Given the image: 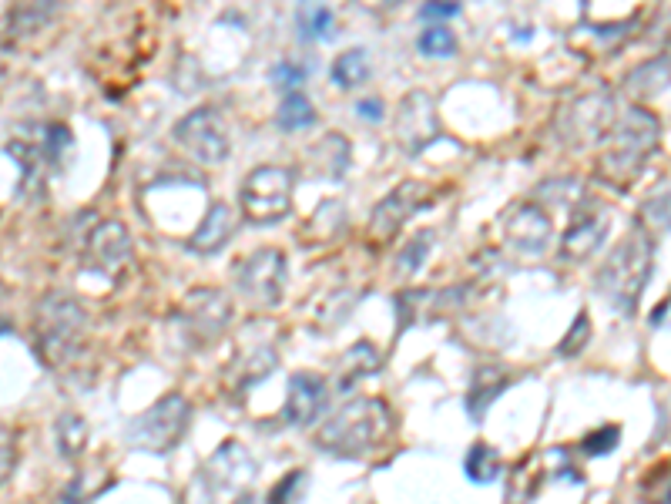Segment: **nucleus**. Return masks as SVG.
<instances>
[{
    "instance_id": "nucleus-25",
    "label": "nucleus",
    "mask_w": 671,
    "mask_h": 504,
    "mask_svg": "<svg viewBox=\"0 0 671 504\" xmlns=\"http://www.w3.org/2000/svg\"><path fill=\"white\" fill-rule=\"evenodd\" d=\"M336 27V17L329 11L326 4H319V0H302L299 14H296V31L302 41H326L329 34H333Z\"/></svg>"
},
{
    "instance_id": "nucleus-40",
    "label": "nucleus",
    "mask_w": 671,
    "mask_h": 504,
    "mask_svg": "<svg viewBox=\"0 0 671 504\" xmlns=\"http://www.w3.org/2000/svg\"><path fill=\"white\" fill-rule=\"evenodd\" d=\"M356 4H363L370 14H386V11H393L400 0H356Z\"/></svg>"
},
{
    "instance_id": "nucleus-13",
    "label": "nucleus",
    "mask_w": 671,
    "mask_h": 504,
    "mask_svg": "<svg viewBox=\"0 0 671 504\" xmlns=\"http://www.w3.org/2000/svg\"><path fill=\"white\" fill-rule=\"evenodd\" d=\"M594 195H584L581 199V209L574 212L571 226L564 229V239H561V252L564 259H588L591 252H598L604 246V236H608V209H601L598 202H591Z\"/></svg>"
},
{
    "instance_id": "nucleus-5",
    "label": "nucleus",
    "mask_w": 671,
    "mask_h": 504,
    "mask_svg": "<svg viewBox=\"0 0 671 504\" xmlns=\"http://www.w3.org/2000/svg\"><path fill=\"white\" fill-rule=\"evenodd\" d=\"M292 192H296V172L282 165H259L245 175L239 189V209L252 226H276L289 219Z\"/></svg>"
},
{
    "instance_id": "nucleus-16",
    "label": "nucleus",
    "mask_w": 671,
    "mask_h": 504,
    "mask_svg": "<svg viewBox=\"0 0 671 504\" xmlns=\"http://www.w3.org/2000/svg\"><path fill=\"white\" fill-rule=\"evenodd\" d=\"M131 252V232L121 222H101L88 239V263L108 276L131 263Z\"/></svg>"
},
{
    "instance_id": "nucleus-21",
    "label": "nucleus",
    "mask_w": 671,
    "mask_h": 504,
    "mask_svg": "<svg viewBox=\"0 0 671 504\" xmlns=\"http://www.w3.org/2000/svg\"><path fill=\"white\" fill-rule=\"evenodd\" d=\"M61 0H14L11 7V31L17 37H37L47 24L58 17Z\"/></svg>"
},
{
    "instance_id": "nucleus-34",
    "label": "nucleus",
    "mask_w": 671,
    "mask_h": 504,
    "mask_svg": "<svg viewBox=\"0 0 671 504\" xmlns=\"http://www.w3.org/2000/svg\"><path fill=\"white\" fill-rule=\"evenodd\" d=\"M588 340H591V320H588V313H578V320L571 323V330H567L557 353H561V357H574V353H581L588 347Z\"/></svg>"
},
{
    "instance_id": "nucleus-7",
    "label": "nucleus",
    "mask_w": 671,
    "mask_h": 504,
    "mask_svg": "<svg viewBox=\"0 0 671 504\" xmlns=\"http://www.w3.org/2000/svg\"><path fill=\"white\" fill-rule=\"evenodd\" d=\"M235 289L255 310H272L286 293L289 259L282 249H255L235 266Z\"/></svg>"
},
{
    "instance_id": "nucleus-33",
    "label": "nucleus",
    "mask_w": 671,
    "mask_h": 504,
    "mask_svg": "<svg viewBox=\"0 0 671 504\" xmlns=\"http://www.w3.org/2000/svg\"><path fill=\"white\" fill-rule=\"evenodd\" d=\"M309 474L306 471H289L276 488L269 491V504H296L302 498V488H306Z\"/></svg>"
},
{
    "instance_id": "nucleus-9",
    "label": "nucleus",
    "mask_w": 671,
    "mask_h": 504,
    "mask_svg": "<svg viewBox=\"0 0 671 504\" xmlns=\"http://www.w3.org/2000/svg\"><path fill=\"white\" fill-rule=\"evenodd\" d=\"M437 185L423 182V179H410V182H400L390 195H383L380 205L373 209L370 216V239L376 246H390V242L400 236L406 219L423 212L427 205L437 202Z\"/></svg>"
},
{
    "instance_id": "nucleus-37",
    "label": "nucleus",
    "mask_w": 671,
    "mask_h": 504,
    "mask_svg": "<svg viewBox=\"0 0 671 504\" xmlns=\"http://www.w3.org/2000/svg\"><path fill=\"white\" fill-rule=\"evenodd\" d=\"M302 81H306V68H296L292 61H282L272 68V84L282 91H299Z\"/></svg>"
},
{
    "instance_id": "nucleus-32",
    "label": "nucleus",
    "mask_w": 671,
    "mask_h": 504,
    "mask_svg": "<svg viewBox=\"0 0 671 504\" xmlns=\"http://www.w3.org/2000/svg\"><path fill=\"white\" fill-rule=\"evenodd\" d=\"M641 501L645 504H671V461L655 464L645 478H641Z\"/></svg>"
},
{
    "instance_id": "nucleus-22",
    "label": "nucleus",
    "mask_w": 671,
    "mask_h": 504,
    "mask_svg": "<svg viewBox=\"0 0 671 504\" xmlns=\"http://www.w3.org/2000/svg\"><path fill=\"white\" fill-rule=\"evenodd\" d=\"M276 370V350L272 347H252L249 353H239L229 370L235 390H249L259 380H266L269 373Z\"/></svg>"
},
{
    "instance_id": "nucleus-24",
    "label": "nucleus",
    "mask_w": 671,
    "mask_h": 504,
    "mask_svg": "<svg viewBox=\"0 0 671 504\" xmlns=\"http://www.w3.org/2000/svg\"><path fill=\"white\" fill-rule=\"evenodd\" d=\"M316 121V105L309 101L306 91H286L279 101V111H276V125L282 132H302V128H309Z\"/></svg>"
},
{
    "instance_id": "nucleus-14",
    "label": "nucleus",
    "mask_w": 671,
    "mask_h": 504,
    "mask_svg": "<svg viewBox=\"0 0 671 504\" xmlns=\"http://www.w3.org/2000/svg\"><path fill=\"white\" fill-rule=\"evenodd\" d=\"M329 404V384L319 373L299 370L289 377V390H286V420L296 427H309L316 424L319 417L326 414Z\"/></svg>"
},
{
    "instance_id": "nucleus-30",
    "label": "nucleus",
    "mask_w": 671,
    "mask_h": 504,
    "mask_svg": "<svg viewBox=\"0 0 671 504\" xmlns=\"http://www.w3.org/2000/svg\"><path fill=\"white\" fill-rule=\"evenodd\" d=\"M58 447L64 457H81L84 447H88V420H84L81 414H61L58 417Z\"/></svg>"
},
{
    "instance_id": "nucleus-23",
    "label": "nucleus",
    "mask_w": 671,
    "mask_h": 504,
    "mask_svg": "<svg viewBox=\"0 0 671 504\" xmlns=\"http://www.w3.org/2000/svg\"><path fill=\"white\" fill-rule=\"evenodd\" d=\"M329 78H333V84L339 91L363 88V84L370 81V58H366V51L363 48H346L343 54H336Z\"/></svg>"
},
{
    "instance_id": "nucleus-8",
    "label": "nucleus",
    "mask_w": 671,
    "mask_h": 504,
    "mask_svg": "<svg viewBox=\"0 0 671 504\" xmlns=\"http://www.w3.org/2000/svg\"><path fill=\"white\" fill-rule=\"evenodd\" d=\"M188 424H192V404L182 394H165L158 404H151L128 431V441L138 451L165 454L182 441Z\"/></svg>"
},
{
    "instance_id": "nucleus-6",
    "label": "nucleus",
    "mask_w": 671,
    "mask_h": 504,
    "mask_svg": "<svg viewBox=\"0 0 671 504\" xmlns=\"http://www.w3.org/2000/svg\"><path fill=\"white\" fill-rule=\"evenodd\" d=\"M232 323V300L219 286H198L178 303L175 326L192 347H212L219 343Z\"/></svg>"
},
{
    "instance_id": "nucleus-4",
    "label": "nucleus",
    "mask_w": 671,
    "mask_h": 504,
    "mask_svg": "<svg viewBox=\"0 0 671 504\" xmlns=\"http://www.w3.org/2000/svg\"><path fill=\"white\" fill-rule=\"evenodd\" d=\"M601 175L614 185H628L648 162V155L658 145V121L645 108H631L618 125L611 128V138L604 142Z\"/></svg>"
},
{
    "instance_id": "nucleus-10",
    "label": "nucleus",
    "mask_w": 671,
    "mask_h": 504,
    "mask_svg": "<svg viewBox=\"0 0 671 504\" xmlns=\"http://www.w3.org/2000/svg\"><path fill=\"white\" fill-rule=\"evenodd\" d=\"M175 145L198 165H222L232 152V138L215 108H195L172 128Z\"/></svg>"
},
{
    "instance_id": "nucleus-29",
    "label": "nucleus",
    "mask_w": 671,
    "mask_h": 504,
    "mask_svg": "<svg viewBox=\"0 0 671 504\" xmlns=\"http://www.w3.org/2000/svg\"><path fill=\"white\" fill-rule=\"evenodd\" d=\"M433 242H437V236H433L430 229H420L417 236H413L406 246L396 252V269H400V276H417L420 269H423V263L430 259V249H433Z\"/></svg>"
},
{
    "instance_id": "nucleus-38",
    "label": "nucleus",
    "mask_w": 671,
    "mask_h": 504,
    "mask_svg": "<svg viewBox=\"0 0 671 504\" xmlns=\"http://www.w3.org/2000/svg\"><path fill=\"white\" fill-rule=\"evenodd\" d=\"M14 461H17V454H14V434L7 431L4 424H0V484L11 478Z\"/></svg>"
},
{
    "instance_id": "nucleus-35",
    "label": "nucleus",
    "mask_w": 671,
    "mask_h": 504,
    "mask_svg": "<svg viewBox=\"0 0 671 504\" xmlns=\"http://www.w3.org/2000/svg\"><path fill=\"white\" fill-rule=\"evenodd\" d=\"M618 437H621V431L614 424H608V427H601V431H591L588 437L581 441V451L588 454V457H598V454H611L614 447H618Z\"/></svg>"
},
{
    "instance_id": "nucleus-41",
    "label": "nucleus",
    "mask_w": 671,
    "mask_h": 504,
    "mask_svg": "<svg viewBox=\"0 0 671 504\" xmlns=\"http://www.w3.org/2000/svg\"><path fill=\"white\" fill-rule=\"evenodd\" d=\"M235 504H252V498H249V494H242V498L235 501Z\"/></svg>"
},
{
    "instance_id": "nucleus-11",
    "label": "nucleus",
    "mask_w": 671,
    "mask_h": 504,
    "mask_svg": "<svg viewBox=\"0 0 671 504\" xmlns=\"http://www.w3.org/2000/svg\"><path fill=\"white\" fill-rule=\"evenodd\" d=\"M554 219L541 202H517L504 216V239L517 256L541 259L551 246Z\"/></svg>"
},
{
    "instance_id": "nucleus-3",
    "label": "nucleus",
    "mask_w": 671,
    "mask_h": 504,
    "mask_svg": "<svg viewBox=\"0 0 671 504\" xmlns=\"http://www.w3.org/2000/svg\"><path fill=\"white\" fill-rule=\"evenodd\" d=\"M34 336H37V357L47 367H64L78 360L88 340V313L68 293H51L37 303L34 310Z\"/></svg>"
},
{
    "instance_id": "nucleus-17",
    "label": "nucleus",
    "mask_w": 671,
    "mask_h": 504,
    "mask_svg": "<svg viewBox=\"0 0 671 504\" xmlns=\"http://www.w3.org/2000/svg\"><path fill=\"white\" fill-rule=\"evenodd\" d=\"M235 222H239V216H235L229 202H212L202 222L195 226V232L188 236V249H192L195 256H215V252H222L235 236Z\"/></svg>"
},
{
    "instance_id": "nucleus-27",
    "label": "nucleus",
    "mask_w": 671,
    "mask_h": 504,
    "mask_svg": "<svg viewBox=\"0 0 671 504\" xmlns=\"http://www.w3.org/2000/svg\"><path fill=\"white\" fill-rule=\"evenodd\" d=\"M671 84V58L661 61H648L628 78V88H635V95L648 98V95H661Z\"/></svg>"
},
{
    "instance_id": "nucleus-28",
    "label": "nucleus",
    "mask_w": 671,
    "mask_h": 504,
    "mask_svg": "<svg viewBox=\"0 0 671 504\" xmlns=\"http://www.w3.org/2000/svg\"><path fill=\"white\" fill-rule=\"evenodd\" d=\"M316 165L319 172L329 175V179H343L346 168H349V142L346 135H326L323 142H319V152H316Z\"/></svg>"
},
{
    "instance_id": "nucleus-36",
    "label": "nucleus",
    "mask_w": 671,
    "mask_h": 504,
    "mask_svg": "<svg viewBox=\"0 0 671 504\" xmlns=\"http://www.w3.org/2000/svg\"><path fill=\"white\" fill-rule=\"evenodd\" d=\"M457 14H460V0H427V4L420 7V21L427 24H443Z\"/></svg>"
},
{
    "instance_id": "nucleus-12",
    "label": "nucleus",
    "mask_w": 671,
    "mask_h": 504,
    "mask_svg": "<svg viewBox=\"0 0 671 504\" xmlns=\"http://www.w3.org/2000/svg\"><path fill=\"white\" fill-rule=\"evenodd\" d=\"M393 135H396V145H400L406 155H420L423 148L440 135L437 101H433L427 91H410V95L400 101V108H396Z\"/></svg>"
},
{
    "instance_id": "nucleus-18",
    "label": "nucleus",
    "mask_w": 671,
    "mask_h": 504,
    "mask_svg": "<svg viewBox=\"0 0 671 504\" xmlns=\"http://www.w3.org/2000/svg\"><path fill=\"white\" fill-rule=\"evenodd\" d=\"M510 373L504 367H497V363H490V367H480L474 373V380H470V390H467V414L474 420H484L490 404L504 394L510 387Z\"/></svg>"
},
{
    "instance_id": "nucleus-31",
    "label": "nucleus",
    "mask_w": 671,
    "mask_h": 504,
    "mask_svg": "<svg viewBox=\"0 0 671 504\" xmlns=\"http://www.w3.org/2000/svg\"><path fill=\"white\" fill-rule=\"evenodd\" d=\"M417 51L423 54V58L443 61V58H453V54L460 51V44H457V34H453L450 27L430 24L427 31L417 37Z\"/></svg>"
},
{
    "instance_id": "nucleus-26",
    "label": "nucleus",
    "mask_w": 671,
    "mask_h": 504,
    "mask_svg": "<svg viewBox=\"0 0 671 504\" xmlns=\"http://www.w3.org/2000/svg\"><path fill=\"white\" fill-rule=\"evenodd\" d=\"M463 471H467V478L474 481V484H490V481H497V478H500L504 464H500V454L494 451V447L484 444V441H477V444L467 451Z\"/></svg>"
},
{
    "instance_id": "nucleus-15",
    "label": "nucleus",
    "mask_w": 671,
    "mask_h": 504,
    "mask_svg": "<svg viewBox=\"0 0 671 504\" xmlns=\"http://www.w3.org/2000/svg\"><path fill=\"white\" fill-rule=\"evenodd\" d=\"M611 115H614V105L608 95H588V98L574 101L571 115L561 118V132L567 142H578V145L598 142V138L611 128Z\"/></svg>"
},
{
    "instance_id": "nucleus-2",
    "label": "nucleus",
    "mask_w": 671,
    "mask_h": 504,
    "mask_svg": "<svg viewBox=\"0 0 671 504\" xmlns=\"http://www.w3.org/2000/svg\"><path fill=\"white\" fill-rule=\"evenodd\" d=\"M651 266H655V242H651L648 229L635 226L604 259L594 286L621 316H635L641 293L651 279Z\"/></svg>"
},
{
    "instance_id": "nucleus-39",
    "label": "nucleus",
    "mask_w": 671,
    "mask_h": 504,
    "mask_svg": "<svg viewBox=\"0 0 671 504\" xmlns=\"http://www.w3.org/2000/svg\"><path fill=\"white\" fill-rule=\"evenodd\" d=\"M356 115L366 118L370 125H376V121H383V101L380 98H363L356 105Z\"/></svg>"
},
{
    "instance_id": "nucleus-1",
    "label": "nucleus",
    "mask_w": 671,
    "mask_h": 504,
    "mask_svg": "<svg viewBox=\"0 0 671 504\" xmlns=\"http://www.w3.org/2000/svg\"><path fill=\"white\" fill-rule=\"evenodd\" d=\"M393 410L380 397H356L323 420L316 447L333 457H366L390 441Z\"/></svg>"
},
{
    "instance_id": "nucleus-19",
    "label": "nucleus",
    "mask_w": 671,
    "mask_h": 504,
    "mask_svg": "<svg viewBox=\"0 0 671 504\" xmlns=\"http://www.w3.org/2000/svg\"><path fill=\"white\" fill-rule=\"evenodd\" d=\"M380 367H383V353L373 347L370 340H359V343H353L346 353H343V360H339V394H349L359 380H366V377H373V373H380Z\"/></svg>"
},
{
    "instance_id": "nucleus-20",
    "label": "nucleus",
    "mask_w": 671,
    "mask_h": 504,
    "mask_svg": "<svg viewBox=\"0 0 671 504\" xmlns=\"http://www.w3.org/2000/svg\"><path fill=\"white\" fill-rule=\"evenodd\" d=\"M249 468H252L249 451H245L239 441H225L219 451L212 454V461H209V468H205V474L212 478L215 488H232L235 481L249 474Z\"/></svg>"
}]
</instances>
